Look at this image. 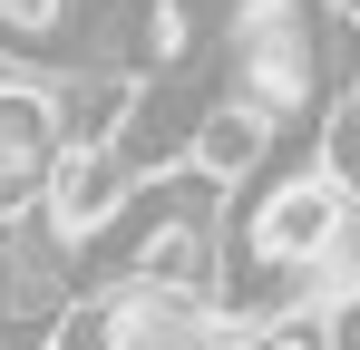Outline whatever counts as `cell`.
Here are the masks:
<instances>
[{
  "label": "cell",
  "mask_w": 360,
  "mask_h": 350,
  "mask_svg": "<svg viewBox=\"0 0 360 350\" xmlns=\"http://www.w3.org/2000/svg\"><path fill=\"white\" fill-rule=\"evenodd\" d=\"M146 185V166L127 156V136H68L59 156H49V185H39V214L78 243H98V233L127 214V195Z\"/></svg>",
  "instance_id": "1"
},
{
  "label": "cell",
  "mask_w": 360,
  "mask_h": 350,
  "mask_svg": "<svg viewBox=\"0 0 360 350\" xmlns=\"http://www.w3.org/2000/svg\"><path fill=\"white\" fill-rule=\"evenodd\" d=\"M273 136H283V127L224 88L214 108H195V127H185V166H205V175H224V185H243V175L273 156Z\"/></svg>",
  "instance_id": "2"
},
{
  "label": "cell",
  "mask_w": 360,
  "mask_h": 350,
  "mask_svg": "<svg viewBox=\"0 0 360 350\" xmlns=\"http://www.w3.org/2000/svg\"><path fill=\"white\" fill-rule=\"evenodd\" d=\"M49 117H59V146L68 136H127L136 78H117V68H59L49 78Z\"/></svg>",
  "instance_id": "3"
},
{
  "label": "cell",
  "mask_w": 360,
  "mask_h": 350,
  "mask_svg": "<svg viewBox=\"0 0 360 350\" xmlns=\"http://www.w3.org/2000/svg\"><path fill=\"white\" fill-rule=\"evenodd\" d=\"M195 0H136V68H176L195 49Z\"/></svg>",
  "instance_id": "4"
}]
</instances>
